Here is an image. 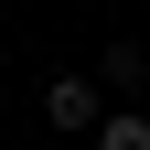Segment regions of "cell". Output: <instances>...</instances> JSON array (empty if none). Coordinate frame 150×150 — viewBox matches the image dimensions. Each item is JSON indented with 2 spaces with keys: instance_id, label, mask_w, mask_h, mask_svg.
I'll use <instances>...</instances> for the list:
<instances>
[{
  "instance_id": "1",
  "label": "cell",
  "mask_w": 150,
  "mask_h": 150,
  "mask_svg": "<svg viewBox=\"0 0 150 150\" xmlns=\"http://www.w3.org/2000/svg\"><path fill=\"white\" fill-rule=\"evenodd\" d=\"M43 118L64 129V139H97V118H107V97H97V75H54V86H43Z\"/></svg>"
},
{
  "instance_id": "2",
  "label": "cell",
  "mask_w": 150,
  "mask_h": 150,
  "mask_svg": "<svg viewBox=\"0 0 150 150\" xmlns=\"http://www.w3.org/2000/svg\"><path fill=\"white\" fill-rule=\"evenodd\" d=\"M139 86H150V43H107L97 54V97H129L139 107Z\"/></svg>"
},
{
  "instance_id": "3",
  "label": "cell",
  "mask_w": 150,
  "mask_h": 150,
  "mask_svg": "<svg viewBox=\"0 0 150 150\" xmlns=\"http://www.w3.org/2000/svg\"><path fill=\"white\" fill-rule=\"evenodd\" d=\"M97 150H150V118H139V107H107V118H97Z\"/></svg>"
},
{
  "instance_id": "4",
  "label": "cell",
  "mask_w": 150,
  "mask_h": 150,
  "mask_svg": "<svg viewBox=\"0 0 150 150\" xmlns=\"http://www.w3.org/2000/svg\"><path fill=\"white\" fill-rule=\"evenodd\" d=\"M0 75H11V64H0Z\"/></svg>"
}]
</instances>
